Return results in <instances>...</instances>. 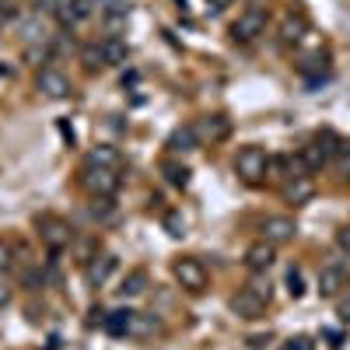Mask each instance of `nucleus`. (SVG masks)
Returning a JSON list of instances; mask_svg holds the SVG:
<instances>
[{
  "label": "nucleus",
  "mask_w": 350,
  "mask_h": 350,
  "mask_svg": "<svg viewBox=\"0 0 350 350\" xmlns=\"http://www.w3.org/2000/svg\"><path fill=\"white\" fill-rule=\"evenodd\" d=\"M270 298H273V287H270L267 273H252V280L231 298V312H235L239 319H259L262 312H267Z\"/></svg>",
  "instance_id": "obj_1"
},
{
  "label": "nucleus",
  "mask_w": 350,
  "mask_h": 350,
  "mask_svg": "<svg viewBox=\"0 0 350 350\" xmlns=\"http://www.w3.org/2000/svg\"><path fill=\"white\" fill-rule=\"evenodd\" d=\"M235 175L245 186H262L270 175V154L262 148H256V144H249V148H242L239 158H235Z\"/></svg>",
  "instance_id": "obj_2"
},
{
  "label": "nucleus",
  "mask_w": 350,
  "mask_h": 350,
  "mask_svg": "<svg viewBox=\"0 0 350 350\" xmlns=\"http://www.w3.org/2000/svg\"><path fill=\"white\" fill-rule=\"evenodd\" d=\"M81 186L92 193L95 200H112L116 189H120V172L116 168H102V165H92V161H84L81 168Z\"/></svg>",
  "instance_id": "obj_3"
},
{
  "label": "nucleus",
  "mask_w": 350,
  "mask_h": 350,
  "mask_svg": "<svg viewBox=\"0 0 350 350\" xmlns=\"http://www.w3.org/2000/svg\"><path fill=\"white\" fill-rule=\"evenodd\" d=\"M36 228H39V239H42V245L49 252H64L74 242V228L64 217H56V214H39L36 217Z\"/></svg>",
  "instance_id": "obj_4"
},
{
  "label": "nucleus",
  "mask_w": 350,
  "mask_h": 350,
  "mask_svg": "<svg viewBox=\"0 0 350 350\" xmlns=\"http://www.w3.org/2000/svg\"><path fill=\"white\" fill-rule=\"evenodd\" d=\"M267 25H270V11L249 8L235 18V25H231V39L235 42H256L262 32H267Z\"/></svg>",
  "instance_id": "obj_5"
},
{
  "label": "nucleus",
  "mask_w": 350,
  "mask_h": 350,
  "mask_svg": "<svg viewBox=\"0 0 350 350\" xmlns=\"http://www.w3.org/2000/svg\"><path fill=\"white\" fill-rule=\"evenodd\" d=\"M172 273H175V280H179L186 291H193V295H200L203 287H207V267H203L200 259H193V256H183V259H175V267H172Z\"/></svg>",
  "instance_id": "obj_6"
},
{
  "label": "nucleus",
  "mask_w": 350,
  "mask_h": 350,
  "mask_svg": "<svg viewBox=\"0 0 350 350\" xmlns=\"http://www.w3.org/2000/svg\"><path fill=\"white\" fill-rule=\"evenodd\" d=\"M295 235H298V224L287 214H273V217L262 221V239L270 245H287V242H295Z\"/></svg>",
  "instance_id": "obj_7"
},
{
  "label": "nucleus",
  "mask_w": 350,
  "mask_h": 350,
  "mask_svg": "<svg viewBox=\"0 0 350 350\" xmlns=\"http://www.w3.org/2000/svg\"><path fill=\"white\" fill-rule=\"evenodd\" d=\"M36 88L46 95V98H67L74 88H70V77L64 70H56V67H42L39 77H36Z\"/></svg>",
  "instance_id": "obj_8"
},
{
  "label": "nucleus",
  "mask_w": 350,
  "mask_h": 350,
  "mask_svg": "<svg viewBox=\"0 0 350 350\" xmlns=\"http://www.w3.org/2000/svg\"><path fill=\"white\" fill-rule=\"evenodd\" d=\"M116 273V256L112 252H95L92 259H84V280H88V287H105L109 284V277Z\"/></svg>",
  "instance_id": "obj_9"
},
{
  "label": "nucleus",
  "mask_w": 350,
  "mask_h": 350,
  "mask_svg": "<svg viewBox=\"0 0 350 350\" xmlns=\"http://www.w3.org/2000/svg\"><path fill=\"white\" fill-rule=\"evenodd\" d=\"M347 284H350V273H347L343 262H326V267L319 270V295L323 298H336Z\"/></svg>",
  "instance_id": "obj_10"
},
{
  "label": "nucleus",
  "mask_w": 350,
  "mask_h": 350,
  "mask_svg": "<svg viewBox=\"0 0 350 350\" xmlns=\"http://www.w3.org/2000/svg\"><path fill=\"white\" fill-rule=\"evenodd\" d=\"M193 126H196L200 144H221V140L231 133V120H228V116H221V112L203 116V120H200V123H193Z\"/></svg>",
  "instance_id": "obj_11"
},
{
  "label": "nucleus",
  "mask_w": 350,
  "mask_h": 350,
  "mask_svg": "<svg viewBox=\"0 0 350 350\" xmlns=\"http://www.w3.org/2000/svg\"><path fill=\"white\" fill-rule=\"evenodd\" d=\"M273 259H277V245H270L267 239H259L245 249V270L249 273H267L273 267Z\"/></svg>",
  "instance_id": "obj_12"
},
{
  "label": "nucleus",
  "mask_w": 350,
  "mask_h": 350,
  "mask_svg": "<svg viewBox=\"0 0 350 350\" xmlns=\"http://www.w3.org/2000/svg\"><path fill=\"white\" fill-rule=\"evenodd\" d=\"M315 196V183L312 175H291L287 186H284V200L291 203V207H305V203Z\"/></svg>",
  "instance_id": "obj_13"
},
{
  "label": "nucleus",
  "mask_w": 350,
  "mask_h": 350,
  "mask_svg": "<svg viewBox=\"0 0 350 350\" xmlns=\"http://www.w3.org/2000/svg\"><path fill=\"white\" fill-rule=\"evenodd\" d=\"M305 36H308V18H305L301 11H287L284 21H280V42H284V46H295V42H301Z\"/></svg>",
  "instance_id": "obj_14"
},
{
  "label": "nucleus",
  "mask_w": 350,
  "mask_h": 350,
  "mask_svg": "<svg viewBox=\"0 0 350 350\" xmlns=\"http://www.w3.org/2000/svg\"><path fill=\"white\" fill-rule=\"evenodd\" d=\"M95 14V0H70L67 8L56 11V21H60L64 28H77L81 21H88Z\"/></svg>",
  "instance_id": "obj_15"
},
{
  "label": "nucleus",
  "mask_w": 350,
  "mask_h": 350,
  "mask_svg": "<svg viewBox=\"0 0 350 350\" xmlns=\"http://www.w3.org/2000/svg\"><path fill=\"white\" fill-rule=\"evenodd\" d=\"M165 148L172 151V154H189V151H196L200 148V137H196V126L193 123H186V126H175L172 130V137H168V144Z\"/></svg>",
  "instance_id": "obj_16"
},
{
  "label": "nucleus",
  "mask_w": 350,
  "mask_h": 350,
  "mask_svg": "<svg viewBox=\"0 0 350 350\" xmlns=\"http://www.w3.org/2000/svg\"><path fill=\"white\" fill-rule=\"evenodd\" d=\"M98 49H102L105 67H123V64L130 60V46H126V39H120V36L102 39V42H98Z\"/></svg>",
  "instance_id": "obj_17"
},
{
  "label": "nucleus",
  "mask_w": 350,
  "mask_h": 350,
  "mask_svg": "<svg viewBox=\"0 0 350 350\" xmlns=\"http://www.w3.org/2000/svg\"><path fill=\"white\" fill-rule=\"evenodd\" d=\"M130 326H133V312L130 308H116V312L102 315V329L109 336H130Z\"/></svg>",
  "instance_id": "obj_18"
},
{
  "label": "nucleus",
  "mask_w": 350,
  "mask_h": 350,
  "mask_svg": "<svg viewBox=\"0 0 350 350\" xmlns=\"http://www.w3.org/2000/svg\"><path fill=\"white\" fill-rule=\"evenodd\" d=\"M154 333H161V319H158V315H151V312H133L130 336H137V340H148V336H154Z\"/></svg>",
  "instance_id": "obj_19"
},
{
  "label": "nucleus",
  "mask_w": 350,
  "mask_h": 350,
  "mask_svg": "<svg viewBox=\"0 0 350 350\" xmlns=\"http://www.w3.org/2000/svg\"><path fill=\"white\" fill-rule=\"evenodd\" d=\"M88 161H92V165H102V168H116V172H120L123 154H120V148H112V144H98V148L88 151Z\"/></svg>",
  "instance_id": "obj_20"
},
{
  "label": "nucleus",
  "mask_w": 350,
  "mask_h": 350,
  "mask_svg": "<svg viewBox=\"0 0 350 350\" xmlns=\"http://www.w3.org/2000/svg\"><path fill=\"white\" fill-rule=\"evenodd\" d=\"M116 291H120V298H137V295H144V291H148V270H130Z\"/></svg>",
  "instance_id": "obj_21"
},
{
  "label": "nucleus",
  "mask_w": 350,
  "mask_h": 350,
  "mask_svg": "<svg viewBox=\"0 0 350 350\" xmlns=\"http://www.w3.org/2000/svg\"><path fill=\"white\" fill-rule=\"evenodd\" d=\"M301 74H305V77H312V84H319V81H323V77L329 74V56H326L323 49L312 53L308 60L301 64Z\"/></svg>",
  "instance_id": "obj_22"
},
{
  "label": "nucleus",
  "mask_w": 350,
  "mask_h": 350,
  "mask_svg": "<svg viewBox=\"0 0 350 350\" xmlns=\"http://www.w3.org/2000/svg\"><path fill=\"white\" fill-rule=\"evenodd\" d=\"M161 175H165V179L175 186V189H186L189 186V168L186 165H179V161H161Z\"/></svg>",
  "instance_id": "obj_23"
},
{
  "label": "nucleus",
  "mask_w": 350,
  "mask_h": 350,
  "mask_svg": "<svg viewBox=\"0 0 350 350\" xmlns=\"http://www.w3.org/2000/svg\"><path fill=\"white\" fill-rule=\"evenodd\" d=\"M18 252H21V245H18V242L0 239V273H11V270L18 267Z\"/></svg>",
  "instance_id": "obj_24"
},
{
  "label": "nucleus",
  "mask_w": 350,
  "mask_h": 350,
  "mask_svg": "<svg viewBox=\"0 0 350 350\" xmlns=\"http://www.w3.org/2000/svg\"><path fill=\"white\" fill-rule=\"evenodd\" d=\"M161 224L168 228V235H172V239H183V235H186V221H183L179 211H168V214L161 217Z\"/></svg>",
  "instance_id": "obj_25"
},
{
  "label": "nucleus",
  "mask_w": 350,
  "mask_h": 350,
  "mask_svg": "<svg viewBox=\"0 0 350 350\" xmlns=\"http://www.w3.org/2000/svg\"><path fill=\"white\" fill-rule=\"evenodd\" d=\"M287 295H291V298H301V295H305V273H301L298 267L287 270Z\"/></svg>",
  "instance_id": "obj_26"
},
{
  "label": "nucleus",
  "mask_w": 350,
  "mask_h": 350,
  "mask_svg": "<svg viewBox=\"0 0 350 350\" xmlns=\"http://www.w3.org/2000/svg\"><path fill=\"white\" fill-rule=\"evenodd\" d=\"M81 60H84V67H88V70H95V67H105V60H102V49H98V42H95V46H88V49L81 53Z\"/></svg>",
  "instance_id": "obj_27"
},
{
  "label": "nucleus",
  "mask_w": 350,
  "mask_h": 350,
  "mask_svg": "<svg viewBox=\"0 0 350 350\" xmlns=\"http://www.w3.org/2000/svg\"><path fill=\"white\" fill-rule=\"evenodd\" d=\"M336 315H340V323H350V284L336 295Z\"/></svg>",
  "instance_id": "obj_28"
},
{
  "label": "nucleus",
  "mask_w": 350,
  "mask_h": 350,
  "mask_svg": "<svg viewBox=\"0 0 350 350\" xmlns=\"http://www.w3.org/2000/svg\"><path fill=\"white\" fill-rule=\"evenodd\" d=\"M46 56H49V46H28L25 49V60H32V64H46Z\"/></svg>",
  "instance_id": "obj_29"
},
{
  "label": "nucleus",
  "mask_w": 350,
  "mask_h": 350,
  "mask_svg": "<svg viewBox=\"0 0 350 350\" xmlns=\"http://www.w3.org/2000/svg\"><path fill=\"white\" fill-rule=\"evenodd\" d=\"M36 4H39V11H46V14H56L60 8H67L70 0H36Z\"/></svg>",
  "instance_id": "obj_30"
},
{
  "label": "nucleus",
  "mask_w": 350,
  "mask_h": 350,
  "mask_svg": "<svg viewBox=\"0 0 350 350\" xmlns=\"http://www.w3.org/2000/svg\"><path fill=\"white\" fill-rule=\"evenodd\" d=\"M280 350H312V340L308 336H295V340H287Z\"/></svg>",
  "instance_id": "obj_31"
},
{
  "label": "nucleus",
  "mask_w": 350,
  "mask_h": 350,
  "mask_svg": "<svg viewBox=\"0 0 350 350\" xmlns=\"http://www.w3.org/2000/svg\"><path fill=\"white\" fill-rule=\"evenodd\" d=\"M336 245H340V249H343V252H347V256H350V224H347V228H340V231H336Z\"/></svg>",
  "instance_id": "obj_32"
},
{
  "label": "nucleus",
  "mask_w": 350,
  "mask_h": 350,
  "mask_svg": "<svg viewBox=\"0 0 350 350\" xmlns=\"http://www.w3.org/2000/svg\"><path fill=\"white\" fill-rule=\"evenodd\" d=\"M11 301V284H8V273H0V308Z\"/></svg>",
  "instance_id": "obj_33"
},
{
  "label": "nucleus",
  "mask_w": 350,
  "mask_h": 350,
  "mask_svg": "<svg viewBox=\"0 0 350 350\" xmlns=\"http://www.w3.org/2000/svg\"><path fill=\"white\" fill-rule=\"evenodd\" d=\"M336 154H340V168L350 172V144H340V151H336Z\"/></svg>",
  "instance_id": "obj_34"
},
{
  "label": "nucleus",
  "mask_w": 350,
  "mask_h": 350,
  "mask_svg": "<svg viewBox=\"0 0 350 350\" xmlns=\"http://www.w3.org/2000/svg\"><path fill=\"white\" fill-rule=\"evenodd\" d=\"M207 8L211 11H224V8H231V0H207Z\"/></svg>",
  "instance_id": "obj_35"
},
{
  "label": "nucleus",
  "mask_w": 350,
  "mask_h": 350,
  "mask_svg": "<svg viewBox=\"0 0 350 350\" xmlns=\"http://www.w3.org/2000/svg\"><path fill=\"white\" fill-rule=\"evenodd\" d=\"M0 8H8V0H0Z\"/></svg>",
  "instance_id": "obj_36"
},
{
  "label": "nucleus",
  "mask_w": 350,
  "mask_h": 350,
  "mask_svg": "<svg viewBox=\"0 0 350 350\" xmlns=\"http://www.w3.org/2000/svg\"><path fill=\"white\" fill-rule=\"evenodd\" d=\"M0 25H4V14H0Z\"/></svg>",
  "instance_id": "obj_37"
}]
</instances>
